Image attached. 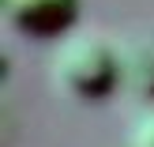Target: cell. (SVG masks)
<instances>
[{
  "label": "cell",
  "mask_w": 154,
  "mask_h": 147,
  "mask_svg": "<svg viewBox=\"0 0 154 147\" xmlns=\"http://www.w3.org/2000/svg\"><path fill=\"white\" fill-rule=\"evenodd\" d=\"M53 83L75 102H98L120 83V49L102 34H72L53 57Z\"/></svg>",
  "instance_id": "cell-1"
},
{
  "label": "cell",
  "mask_w": 154,
  "mask_h": 147,
  "mask_svg": "<svg viewBox=\"0 0 154 147\" xmlns=\"http://www.w3.org/2000/svg\"><path fill=\"white\" fill-rule=\"evenodd\" d=\"M120 79L139 98L154 102V45H132L120 53Z\"/></svg>",
  "instance_id": "cell-3"
},
{
  "label": "cell",
  "mask_w": 154,
  "mask_h": 147,
  "mask_svg": "<svg viewBox=\"0 0 154 147\" xmlns=\"http://www.w3.org/2000/svg\"><path fill=\"white\" fill-rule=\"evenodd\" d=\"M79 0H4V19L26 38H57L75 23Z\"/></svg>",
  "instance_id": "cell-2"
},
{
  "label": "cell",
  "mask_w": 154,
  "mask_h": 147,
  "mask_svg": "<svg viewBox=\"0 0 154 147\" xmlns=\"http://www.w3.org/2000/svg\"><path fill=\"white\" fill-rule=\"evenodd\" d=\"M128 147H154V102L132 121V128H128Z\"/></svg>",
  "instance_id": "cell-4"
}]
</instances>
